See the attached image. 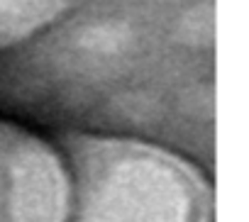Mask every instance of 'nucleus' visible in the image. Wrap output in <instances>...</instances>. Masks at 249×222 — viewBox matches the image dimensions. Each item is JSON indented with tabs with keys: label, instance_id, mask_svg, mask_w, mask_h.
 <instances>
[{
	"label": "nucleus",
	"instance_id": "nucleus-1",
	"mask_svg": "<svg viewBox=\"0 0 249 222\" xmlns=\"http://www.w3.org/2000/svg\"><path fill=\"white\" fill-rule=\"evenodd\" d=\"M66 161V222H210L205 178L171 152L130 139L73 137Z\"/></svg>",
	"mask_w": 249,
	"mask_h": 222
},
{
	"label": "nucleus",
	"instance_id": "nucleus-2",
	"mask_svg": "<svg viewBox=\"0 0 249 222\" xmlns=\"http://www.w3.org/2000/svg\"><path fill=\"white\" fill-rule=\"evenodd\" d=\"M69 176L49 144L0 122V222H66Z\"/></svg>",
	"mask_w": 249,
	"mask_h": 222
},
{
	"label": "nucleus",
	"instance_id": "nucleus-3",
	"mask_svg": "<svg viewBox=\"0 0 249 222\" xmlns=\"http://www.w3.org/2000/svg\"><path fill=\"white\" fill-rule=\"evenodd\" d=\"M69 0H0V47L20 42L52 22Z\"/></svg>",
	"mask_w": 249,
	"mask_h": 222
}]
</instances>
